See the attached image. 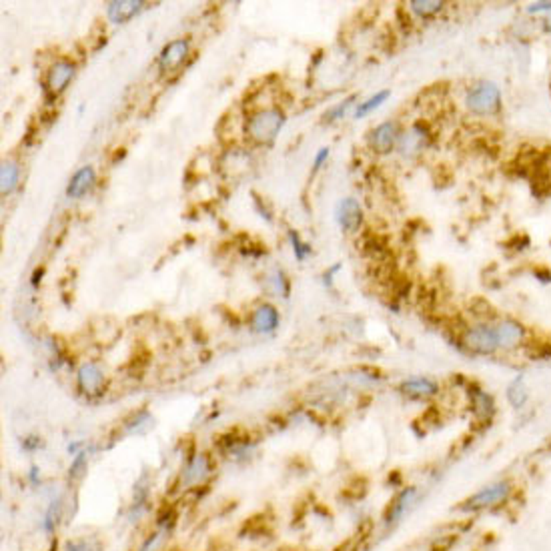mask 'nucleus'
I'll list each match as a JSON object with an SVG mask.
<instances>
[{
  "instance_id": "4468645a",
  "label": "nucleus",
  "mask_w": 551,
  "mask_h": 551,
  "mask_svg": "<svg viewBox=\"0 0 551 551\" xmlns=\"http://www.w3.org/2000/svg\"><path fill=\"white\" fill-rule=\"evenodd\" d=\"M211 473V461L204 453H197L195 457H191L180 473V479L185 481V485H199L204 481V477Z\"/></svg>"
},
{
  "instance_id": "9d476101",
  "label": "nucleus",
  "mask_w": 551,
  "mask_h": 551,
  "mask_svg": "<svg viewBox=\"0 0 551 551\" xmlns=\"http://www.w3.org/2000/svg\"><path fill=\"white\" fill-rule=\"evenodd\" d=\"M281 323V317H279V311H277L273 305L269 303H263L259 307L253 309L249 319V327L253 333L257 335H269L277 331V327Z\"/></svg>"
},
{
  "instance_id": "2eb2a0df",
  "label": "nucleus",
  "mask_w": 551,
  "mask_h": 551,
  "mask_svg": "<svg viewBox=\"0 0 551 551\" xmlns=\"http://www.w3.org/2000/svg\"><path fill=\"white\" fill-rule=\"evenodd\" d=\"M437 391H439L437 383L429 377H413L401 385V393L411 399H427V397H433Z\"/></svg>"
},
{
  "instance_id": "423d86ee",
  "label": "nucleus",
  "mask_w": 551,
  "mask_h": 551,
  "mask_svg": "<svg viewBox=\"0 0 551 551\" xmlns=\"http://www.w3.org/2000/svg\"><path fill=\"white\" fill-rule=\"evenodd\" d=\"M76 65L71 58H58L52 62L47 75V91L52 97H58L60 93H65V89L69 86V82L75 78Z\"/></svg>"
},
{
  "instance_id": "4be33fe9",
  "label": "nucleus",
  "mask_w": 551,
  "mask_h": 551,
  "mask_svg": "<svg viewBox=\"0 0 551 551\" xmlns=\"http://www.w3.org/2000/svg\"><path fill=\"white\" fill-rule=\"evenodd\" d=\"M60 515H62V501L52 500L47 513H45V519H43V527H45L47 533H52L56 529L58 521H60Z\"/></svg>"
},
{
  "instance_id": "b1692460",
  "label": "nucleus",
  "mask_w": 551,
  "mask_h": 551,
  "mask_svg": "<svg viewBox=\"0 0 551 551\" xmlns=\"http://www.w3.org/2000/svg\"><path fill=\"white\" fill-rule=\"evenodd\" d=\"M355 100H357V97H355V95H351L349 99H345L343 102L335 104L333 108H329L325 115H323L325 123H335V121L343 119V117L347 115V110H349L351 106H353V102H355Z\"/></svg>"
},
{
  "instance_id": "aec40b11",
  "label": "nucleus",
  "mask_w": 551,
  "mask_h": 551,
  "mask_svg": "<svg viewBox=\"0 0 551 551\" xmlns=\"http://www.w3.org/2000/svg\"><path fill=\"white\" fill-rule=\"evenodd\" d=\"M389 95H391V91H379V93H375L373 97H369L367 100H363V102H359V106H357V110H355V117L357 119H363V117H367V115H371L373 110H377L385 100L389 99Z\"/></svg>"
},
{
  "instance_id": "20e7f679",
  "label": "nucleus",
  "mask_w": 551,
  "mask_h": 551,
  "mask_svg": "<svg viewBox=\"0 0 551 551\" xmlns=\"http://www.w3.org/2000/svg\"><path fill=\"white\" fill-rule=\"evenodd\" d=\"M76 387L84 397H99L104 393V373L99 363H82L76 371Z\"/></svg>"
},
{
  "instance_id": "7ed1b4c3",
  "label": "nucleus",
  "mask_w": 551,
  "mask_h": 551,
  "mask_svg": "<svg viewBox=\"0 0 551 551\" xmlns=\"http://www.w3.org/2000/svg\"><path fill=\"white\" fill-rule=\"evenodd\" d=\"M463 345L476 355H493L500 349L495 327L477 325L463 335Z\"/></svg>"
},
{
  "instance_id": "0eeeda50",
  "label": "nucleus",
  "mask_w": 551,
  "mask_h": 551,
  "mask_svg": "<svg viewBox=\"0 0 551 551\" xmlns=\"http://www.w3.org/2000/svg\"><path fill=\"white\" fill-rule=\"evenodd\" d=\"M191 50V43L189 38H176L171 40L165 49L159 54V69L163 73H175L183 67V62L187 60Z\"/></svg>"
},
{
  "instance_id": "2f4dec72",
  "label": "nucleus",
  "mask_w": 551,
  "mask_h": 551,
  "mask_svg": "<svg viewBox=\"0 0 551 551\" xmlns=\"http://www.w3.org/2000/svg\"><path fill=\"white\" fill-rule=\"evenodd\" d=\"M28 479H30L32 485H36V483L40 481V469H38V467H32L30 473H28Z\"/></svg>"
},
{
  "instance_id": "9b49d317",
  "label": "nucleus",
  "mask_w": 551,
  "mask_h": 551,
  "mask_svg": "<svg viewBox=\"0 0 551 551\" xmlns=\"http://www.w3.org/2000/svg\"><path fill=\"white\" fill-rule=\"evenodd\" d=\"M511 487L507 483H493L489 487H483L481 491H477L473 497L467 500V509H483V507H489V505H495V503H501V501L507 500Z\"/></svg>"
},
{
  "instance_id": "dca6fc26",
  "label": "nucleus",
  "mask_w": 551,
  "mask_h": 551,
  "mask_svg": "<svg viewBox=\"0 0 551 551\" xmlns=\"http://www.w3.org/2000/svg\"><path fill=\"white\" fill-rule=\"evenodd\" d=\"M95 183H97V173H95L93 167L86 165V167L78 169L75 175H73L69 187H67V195L71 199H80L82 195H86L95 187Z\"/></svg>"
},
{
  "instance_id": "f3484780",
  "label": "nucleus",
  "mask_w": 551,
  "mask_h": 551,
  "mask_svg": "<svg viewBox=\"0 0 551 551\" xmlns=\"http://www.w3.org/2000/svg\"><path fill=\"white\" fill-rule=\"evenodd\" d=\"M417 497V489L415 487H407L403 489L399 495L393 500V503L389 505V511H387V524H397L401 517L405 515V511L411 507L413 500Z\"/></svg>"
},
{
  "instance_id": "bb28decb",
  "label": "nucleus",
  "mask_w": 551,
  "mask_h": 551,
  "mask_svg": "<svg viewBox=\"0 0 551 551\" xmlns=\"http://www.w3.org/2000/svg\"><path fill=\"white\" fill-rule=\"evenodd\" d=\"M289 239H291L293 253H295L297 261H305V259H307V255L311 253V245L303 243V241H301L299 233H295V231H289Z\"/></svg>"
},
{
  "instance_id": "c85d7f7f",
  "label": "nucleus",
  "mask_w": 551,
  "mask_h": 551,
  "mask_svg": "<svg viewBox=\"0 0 551 551\" xmlns=\"http://www.w3.org/2000/svg\"><path fill=\"white\" fill-rule=\"evenodd\" d=\"M527 12H551V0H546V2H533V4H529L527 6Z\"/></svg>"
},
{
  "instance_id": "f8f14e48",
  "label": "nucleus",
  "mask_w": 551,
  "mask_h": 551,
  "mask_svg": "<svg viewBox=\"0 0 551 551\" xmlns=\"http://www.w3.org/2000/svg\"><path fill=\"white\" fill-rule=\"evenodd\" d=\"M145 8L143 0H115L106 6V16L115 25H125Z\"/></svg>"
},
{
  "instance_id": "a878e982",
  "label": "nucleus",
  "mask_w": 551,
  "mask_h": 551,
  "mask_svg": "<svg viewBox=\"0 0 551 551\" xmlns=\"http://www.w3.org/2000/svg\"><path fill=\"white\" fill-rule=\"evenodd\" d=\"M473 409H476V413H479V415H483V417H489L491 413H493V401H491V397L487 395V393H483V391H479V389H476L473 391Z\"/></svg>"
},
{
  "instance_id": "c756f323",
  "label": "nucleus",
  "mask_w": 551,
  "mask_h": 551,
  "mask_svg": "<svg viewBox=\"0 0 551 551\" xmlns=\"http://www.w3.org/2000/svg\"><path fill=\"white\" fill-rule=\"evenodd\" d=\"M329 152H331V150L327 149V147H323V149H319V152L315 154V163H313V171H315V173L323 167V163L329 159Z\"/></svg>"
},
{
  "instance_id": "f03ea898",
  "label": "nucleus",
  "mask_w": 551,
  "mask_h": 551,
  "mask_svg": "<svg viewBox=\"0 0 551 551\" xmlns=\"http://www.w3.org/2000/svg\"><path fill=\"white\" fill-rule=\"evenodd\" d=\"M467 108L476 115H493L501 106V91L493 82H479L467 95Z\"/></svg>"
},
{
  "instance_id": "6e6552de",
  "label": "nucleus",
  "mask_w": 551,
  "mask_h": 551,
  "mask_svg": "<svg viewBox=\"0 0 551 551\" xmlns=\"http://www.w3.org/2000/svg\"><path fill=\"white\" fill-rule=\"evenodd\" d=\"M429 141H431V134H429L425 125L415 123L413 126H409L405 132H401L397 149L401 150L403 156H417L421 150H425L429 147Z\"/></svg>"
},
{
  "instance_id": "1a4fd4ad",
  "label": "nucleus",
  "mask_w": 551,
  "mask_h": 551,
  "mask_svg": "<svg viewBox=\"0 0 551 551\" xmlns=\"http://www.w3.org/2000/svg\"><path fill=\"white\" fill-rule=\"evenodd\" d=\"M335 219L345 233H357L363 225V209L359 200L353 197H345L339 200L335 209Z\"/></svg>"
},
{
  "instance_id": "39448f33",
  "label": "nucleus",
  "mask_w": 551,
  "mask_h": 551,
  "mask_svg": "<svg viewBox=\"0 0 551 551\" xmlns=\"http://www.w3.org/2000/svg\"><path fill=\"white\" fill-rule=\"evenodd\" d=\"M401 130L395 121H385L369 132V147L377 154H389L399 143Z\"/></svg>"
},
{
  "instance_id": "5701e85b",
  "label": "nucleus",
  "mask_w": 551,
  "mask_h": 551,
  "mask_svg": "<svg viewBox=\"0 0 551 551\" xmlns=\"http://www.w3.org/2000/svg\"><path fill=\"white\" fill-rule=\"evenodd\" d=\"M507 399L513 407H524L527 401V389L524 385L521 379H515L511 385H509V391H507Z\"/></svg>"
},
{
  "instance_id": "ddd939ff",
  "label": "nucleus",
  "mask_w": 551,
  "mask_h": 551,
  "mask_svg": "<svg viewBox=\"0 0 551 551\" xmlns=\"http://www.w3.org/2000/svg\"><path fill=\"white\" fill-rule=\"evenodd\" d=\"M495 335H497V345L503 349H513L517 347L524 339H526V327L513 319H505L500 325L495 327Z\"/></svg>"
},
{
  "instance_id": "f257e3e1",
  "label": "nucleus",
  "mask_w": 551,
  "mask_h": 551,
  "mask_svg": "<svg viewBox=\"0 0 551 551\" xmlns=\"http://www.w3.org/2000/svg\"><path fill=\"white\" fill-rule=\"evenodd\" d=\"M285 125V113L277 106L271 108H261L253 113L247 121V134L255 143L269 145L273 143L279 134V130Z\"/></svg>"
},
{
  "instance_id": "6ab92c4d",
  "label": "nucleus",
  "mask_w": 551,
  "mask_h": 551,
  "mask_svg": "<svg viewBox=\"0 0 551 551\" xmlns=\"http://www.w3.org/2000/svg\"><path fill=\"white\" fill-rule=\"evenodd\" d=\"M445 6V2L441 0H411L409 2V8L413 14H417L419 19H429V16H435L437 12H441Z\"/></svg>"
},
{
  "instance_id": "412c9836",
  "label": "nucleus",
  "mask_w": 551,
  "mask_h": 551,
  "mask_svg": "<svg viewBox=\"0 0 551 551\" xmlns=\"http://www.w3.org/2000/svg\"><path fill=\"white\" fill-rule=\"evenodd\" d=\"M265 281H267V289H269L273 295L287 297V295H289V291H291V287H289V279L285 277L283 271H277L275 269L271 275L265 277Z\"/></svg>"
},
{
  "instance_id": "7c9ffc66",
  "label": "nucleus",
  "mask_w": 551,
  "mask_h": 551,
  "mask_svg": "<svg viewBox=\"0 0 551 551\" xmlns=\"http://www.w3.org/2000/svg\"><path fill=\"white\" fill-rule=\"evenodd\" d=\"M156 541H159V533H152L150 537H147V539L143 541V546L139 548V551H154Z\"/></svg>"
},
{
  "instance_id": "393cba45",
  "label": "nucleus",
  "mask_w": 551,
  "mask_h": 551,
  "mask_svg": "<svg viewBox=\"0 0 551 551\" xmlns=\"http://www.w3.org/2000/svg\"><path fill=\"white\" fill-rule=\"evenodd\" d=\"M86 467H89V453L82 449L76 453L75 457H73V461H71V467H69V477L71 479H78V477L84 476V471H86Z\"/></svg>"
},
{
  "instance_id": "a211bd4d",
  "label": "nucleus",
  "mask_w": 551,
  "mask_h": 551,
  "mask_svg": "<svg viewBox=\"0 0 551 551\" xmlns=\"http://www.w3.org/2000/svg\"><path fill=\"white\" fill-rule=\"evenodd\" d=\"M21 180V167L12 161H4L0 167V191L2 197H8L16 191Z\"/></svg>"
},
{
  "instance_id": "cd10ccee",
  "label": "nucleus",
  "mask_w": 551,
  "mask_h": 551,
  "mask_svg": "<svg viewBox=\"0 0 551 551\" xmlns=\"http://www.w3.org/2000/svg\"><path fill=\"white\" fill-rule=\"evenodd\" d=\"M65 551H99V548H95L89 539H73L67 543Z\"/></svg>"
}]
</instances>
